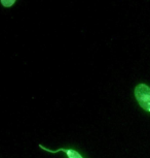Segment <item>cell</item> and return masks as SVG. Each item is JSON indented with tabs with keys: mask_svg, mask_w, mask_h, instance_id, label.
<instances>
[{
	"mask_svg": "<svg viewBox=\"0 0 150 158\" xmlns=\"http://www.w3.org/2000/svg\"><path fill=\"white\" fill-rule=\"evenodd\" d=\"M135 97L144 111L150 113V87L139 84L135 88Z\"/></svg>",
	"mask_w": 150,
	"mask_h": 158,
	"instance_id": "obj_1",
	"label": "cell"
},
{
	"mask_svg": "<svg viewBox=\"0 0 150 158\" xmlns=\"http://www.w3.org/2000/svg\"><path fill=\"white\" fill-rule=\"evenodd\" d=\"M41 149H43V150L48 151V152H51V153H57V152H65V154L68 156V158H83L81 156L80 154L78 153L77 151L75 150H72V149H59L57 151H52V150H49V149H46L45 147H43V146H39Z\"/></svg>",
	"mask_w": 150,
	"mask_h": 158,
	"instance_id": "obj_2",
	"label": "cell"
},
{
	"mask_svg": "<svg viewBox=\"0 0 150 158\" xmlns=\"http://www.w3.org/2000/svg\"><path fill=\"white\" fill-rule=\"evenodd\" d=\"M17 0H0L1 4L3 5L4 7H11L13 5L16 3Z\"/></svg>",
	"mask_w": 150,
	"mask_h": 158,
	"instance_id": "obj_3",
	"label": "cell"
}]
</instances>
